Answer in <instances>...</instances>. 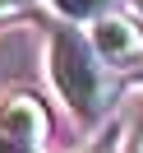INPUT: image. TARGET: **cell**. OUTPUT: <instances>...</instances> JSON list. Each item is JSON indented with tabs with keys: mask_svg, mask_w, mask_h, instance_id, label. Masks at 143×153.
<instances>
[{
	"mask_svg": "<svg viewBox=\"0 0 143 153\" xmlns=\"http://www.w3.org/2000/svg\"><path fill=\"white\" fill-rule=\"evenodd\" d=\"M134 5H139V10H143V0H134Z\"/></svg>",
	"mask_w": 143,
	"mask_h": 153,
	"instance_id": "6",
	"label": "cell"
},
{
	"mask_svg": "<svg viewBox=\"0 0 143 153\" xmlns=\"http://www.w3.org/2000/svg\"><path fill=\"white\" fill-rule=\"evenodd\" d=\"M51 84L56 93L69 102V111L83 116V121H97V116L111 111L115 102V79H111V65H102V56L92 51V42L78 37L74 28H60L51 37Z\"/></svg>",
	"mask_w": 143,
	"mask_h": 153,
	"instance_id": "1",
	"label": "cell"
},
{
	"mask_svg": "<svg viewBox=\"0 0 143 153\" xmlns=\"http://www.w3.org/2000/svg\"><path fill=\"white\" fill-rule=\"evenodd\" d=\"M111 0H56V10L69 19H97V10H106Z\"/></svg>",
	"mask_w": 143,
	"mask_h": 153,
	"instance_id": "4",
	"label": "cell"
},
{
	"mask_svg": "<svg viewBox=\"0 0 143 153\" xmlns=\"http://www.w3.org/2000/svg\"><path fill=\"white\" fill-rule=\"evenodd\" d=\"M125 153H143V139H129V149H125Z\"/></svg>",
	"mask_w": 143,
	"mask_h": 153,
	"instance_id": "5",
	"label": "cell"
},
{
	"mask_svg": "<svg viewBox=\"0 0 143 153\" xmlns=\"http://www.w3.org/2000/svg\"><path fill=\"white\" fill-rule=\"evenodd\" d=\"M92 51L102 56V65L129 70L143 60V23H134L129 14H106L92 19Z\"/></svg>",
	"mask_w": 143,
	"mask_h": 153,
	"instance_id": "2",
	"label": "cell"
},
{
	"mask_svg": "<svg viewBox=\"0 0 143 153\" xmlns=\"http://www.w3.org/2000/svg\"><path fill=\"white\" fill-rule=\"evenodd\" d=\"M46 130H51V116L32 93H5L0 97V139L23 144V149H42Z\"/></svg>",
	"mask_w": 143,
	"mask_h": 153,
	"instance_id": "3",
	"label": "cell"
},
{
	"mask_svg": "<svg viewBox=\"0 0 143 153\" xmlns=\"http://www.w3.org/2000/svg\"><path fill=\"white\" fill-rule=\"evenodd\" d=\"M139 79H143V74H139Z\"/></svg>",
	"mask_w": 143,
	"mask_h": 153,
	"instance_id": "7",
	"label": "cell"
}]
</instances>
